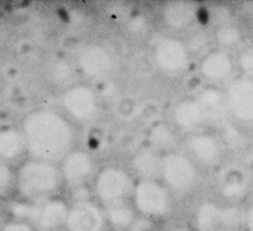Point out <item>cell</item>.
I'll use <instances>...</instances> for the list:
<instances>
[{
	"instance_id": "obj_1",
	"label": "cell",
	"mask_w": 253,
	"mask_h": 231,
	"mask_svg": "<svg viewBox=\"0 0 253 231\" xmlns=\"http://www.w3.org/2000/svg\"><path fill=\"white\" fill-rule=\"evenodd\" d=\"M22 133L31 158L59 164L76 148L77 130L70 119L58 110L39 109L23 120Z\"/></svg>"
},
{
	"instance_id": "obj_2",
	"label": "cell",
	"mask_w": 253,
	"mask_h": 231,
	"mask_svg": "<svg viewBox=\"0 0 253 231\" xmlns=\"http://www.w3.org/2000/svg\"><path fill=\"white\" fill-rule=\"evenodd\" d=\"M16 187L27 202L39 203L57 196L63 187L58 164L31 158L19 168Z\"/></svg>"
},
{
	"instance_id": "obj_3",
	"label": "cell",
	"mask_w": 253,
	"mask_h": 231,
	"mask_svg": "<svg viewBox=\"0 0 253 231\" xmlns=\"http://www.w3.org/2000/svg\"><path fill=\"white\" fill-rule=\"evenodd\" d=\"M136 178L131 171L117 164L98 168L90 184L93 199L102 207H109L131 200Z\"/></svg>"
},
{
	"instance_id": "obj_4",
	"label": "cell",
	"mask_w": 253,
	"mask_h": 231,
	"mask_svg": "<svg viewBox=\"0 0 253 231\" xmlns=\"http://www.w3.org/2000/svg\"><path fill=\"white\" fill-rule=\"evenodd\" d=\"M202 169L183 150L167 153L162 156L161 180L174 196H185L200 185Z\"/></svg>"
},
{
	"instance_id": "obj_5",
	"label": "cell",
	"mask_w": 253,
	"mask_h": 231,
	"mask_svg": "<svg viewBox=\"0 0 253 231\" xmlns=\"http://www.w3.org/2000/svg\"><path fill=\"white\" fill-rule=\"evenodd\" d=\"M129 202L139 218L155 223L170 217L174 210V195L161 180H136Z\"/></svg>"
},
{
	"instance_id": "obj_6",
	"label": "cell",
	"mask_w": 253,
	"mask_h": 231,
	"mask_svg": "<svg viewBox=\"0 0 253 231\" xmlns=\"http://www.w3.org/2000/svg\"><path fill=\"white\" fill-rule=\"evenodd\" d=\"M194 57L185 40L176 35H165L152 48V62L156 69L169 77H180L190 70Z\"/></svg>"
},
{
	"instance_id": "obj_7",
	"label": "cell",
	"mask_w": 253,
	"mask_h": 231,
	"mask_svg": "<svg viewBox=\"0 0 253 231\" xmlns=\"http://www.w3.org/2000/svg\"><path fill=\"white\" fill-rule=\"evenodd\" d=\"M62 113L77 124L94 122L100 113L97 92L88 83H72L63 89L59 98Z\"/></svg>"
},
{
	"instance_id": "obj_8",
	"label": "cell",
	"mask_w": 253,
	"mask_h": 231,
	"mask_svg": "<svg viewBox=\"0 0 253 231\" xmlns=\"http://www.w3.org/2000/svg\"><path fill=\"white\" fill-rule=\"evenodd\" d=\"M230 122L253 130V79L237 76L224 88Z\"/></svg>"
},
{
	"instance_id": "obj_9",
	"label": "cell",
	"mask_w": 253,
	"mask_h": 231,
	"mask_svg": "<svg viewBox=\"0 0 253 231\" xmlns=\"http://www.w3.org/2000/svg\"><path fill=\"white\" fill-rule=\"evenodd\" d=\"M182 149L201 169H214L221 167L226 154L218 134L208 130L185 137Z\"/></svg>"
},
{
	"instance_id": "obj_10",
	"label": "cell",
	"mask_w": 253,
	"mask_h": 231,
	"mask_svg": "<svg viewBox=\"0 0 253 231\" xmlns=\"http://www.w3.org/2000/svg\"><path fill=\"white\" fill-rule=\"evenodd\" d=\"M198 73L205 81V85L225 88L239 76L234 55L213 48L198 61Z\"/></svg>"
},
{
	"instance_id": "obj_11",
	"label": "cell",
	"mask_w": 253,
	"mask_h": 231,
	"mask_svg": "<svg viewBox=\"0 0 253 231\" xmlns=\"http://www.w3.org/2000/svg\"><path fill=\"white\" fill-rule=\"evenodd\" d=\"M58 167L63 185L69 189L90 185L98 171L96 158L92 153L78 146L61 160Z\"/></svg>"
},
{
	"instance_id": "obj_12",
	"label": "cell",
	"mask_w": 253,
	"mask_h": 231,
	"mask_svg": "<svg viewBox=\"0 0 253 231\" xmlns=\"http://www.w3.org/2000/svg\"><path fill=\"white\" fill-rule=\"evenodd\" d=\"M74 68L89 81L107 79L115 69V57L105 45L88 44L78 50Z\"/></svg>"
},
{
	"instance_id": "obj_13",
	"label": "cell",
	"mask_w": 253,
	"mask_h": 231,
	"mask_svg": "<svg viewBox=\"0 0 253 231\" xmlns=\"http://www.w3.org/2000/svg\"><path fill=\"white\" fill-rule=\"evenodd\" d=\"M65 231H109L104 207L94 199L70 203Z\"/></svg>"
},
{
	"instance_id": "obj_14",
	"label": "cell",
	"mask_w": 253,
	"mask_h": 231,
	"mask_svg": "<svg viewBox=\"0 0 253 231\" xmlns=\"http://www.w3.org/2000/svg\"><path fill=\"white\" fill-rule=\"evenodd\" d=\"M170 118V123L176 128V131L185 134L186 137L202 131L206 126L204 110L195 96H187L176 100L171 107Z\"/></svg>"
},
{
	"instance_id": "obj_15",
	"label": "cell",
	"mask_w": 253,
	"mask_h": 231,
	"mask_svg": "<svg viewBox=\"0 0 253 231\" xmlns=\"http://www.w3.org/2000/svg\"><path fill=\"white\" fill-rule=\"evenodd\" d=\"M251 191L249 173L245 169H229L219 178L217 185L218 200L224 204L244 206Z\"/></svg>"
},
{
	"instance_id": "obj_16",
	"label": "cell",
	"mask_w": 253,
	"mask_h": 231,
	"mask_svg": "<svg viewBox=\"0 0 253 231\" xmlns=\"http://www.w3.org/2000/svg\"><path fill=\"white\" fill-rule=\"evenodd\" d=\"M201 107L204 110L206 126H211L218 130L221 126L229 122L226 100H225L224 88L205 85L195 95Z\"/></svg>"
},
{
	"instance_id": "obj_17",
	"label": "cell",
	"mask_w": 253,
	"mask_h": 231,
	"mask_svg": "<svg viewBox=\"0 0 253 231\" xmlns=\"http://www.w3.org/2000/svg\"><path fill=\"white\" fill-rule=\"evenodd\" d=\"M70 203L58 196L38 203L35 229L38 231H58L65 227Z\"/></svg>"
},
{
	"instance_id": "obj_18",
	"label": "cell",
	"mask_w": 253,
	"mask_h": 231,
	"mask_svg": "<svg viewBox=\"0 0 253 231\" xmlns=\"http://www.w3.org/2000/svg\"><path fill=\"white\" fill-rule=\"evenodd\" d=\"M161 165V153L146 145L132 154L128 169L136 180H159Z\"/></svg>"
},
{
	"instance_id": "obj_19",
	"label": "cell",
	"mask_w": 253,
	"mask_h": 231,
	"mask_svg": "<svg viewBox=\"0 0 253 231\" xmlns=\"http://www.w3.org/2000/svg\"><path fill=\"white\" fill-rule=\"evenodd\" d=\"M224 203L214 199H204L195 206L191 218V229L194 231H215L222 229Z\"/></svg>"
},
{
	"instance_id": "obj_20",
	"label": "cell",
	"mask_w": 253,
	"mask_h": 231,
	"mask_svg": "<svg viewBox=\"0 0 253 231\" xmlns=\"http://www.w3.org/2000/svg\"><path fill=\"white\" fill-rule=\"evenodd\" d=\"M198 10L193 3L175 1L167 3L162 8V20L167 29L172 31H186L191 29L197 20Z\"/></svg>"
},
{
	"instance_id": "obj_21",
	"label": "cell",
	"mask_w": 253,
	"mask_h": 231,
	"mask_svg": "<svg viewBox=\"0 0 253 231\" xmlns=\"http://www.w3.org/2000/svg\"><path fill=\"white\" fill-rule=\"evenodd\" d=\"M147 146L167 154L180 148V134L170 122H156L147 130Z\"/></svg>"
},
{
	"instance_id": "obj_22",
	"label": "cell",
	"mask_w": 253,
	"mask_h": 231,
	"mask_svg": "<svg viewBox=\"0 0 253 231\" xmlns=\"http://www.w3.org/2000/svg\"><path fill=\"white\" fill-rule=\"evenodd\" d=\"M213 44L214 48L222 49L229 53L236 55L245 42V34L240 26H237L233 22H226L222 25H217L215 29L211 33Z\"/></svg>"
},
{
	"instance_id": "obj_23",
	"label": "cell",
	"mask_w": 253,
	"mask_h": 231,
	"mask_svg": "<svg viewBox=\"0 0 253 231\" xmlns=\"http://www.w3.org/2000/svg\"><path fill=\"white\" fill-rule=\"evenodd\" d=\"M104 212L109 231H126L139 219L131 202L104 207Z\"/></svg>"
},
{
	"instance_id": "obj_24",
	"label": "cell",
	"mask_w": 253,
	"mask_h": 231,
	"mask_svg": "<svg viewBox=\"0 0 253 231\" xmlns=\"http://www.w3.org/2000/svg\"><path fill=\"white\" fill-rule=\"evenodd\" d=\"M26 150V141L22 130L5 127L0 130V158L1 161H12L19 158Z\"/></svg>"
},
{
	"instance_id": "obj_25",
	"label": "cell",
	"mask_w": 253,
	"mask_h": 231,
	"mask_svg": "<svg viewBox=\"0 0 253 231\" xmlns=\"http://www.w3.org/2000/svg\"><path fill=\"white\" fill-rule=\"evenodd\" d=\"M219 130V138L222 141L225 150L228 152H241L245 149L247 143H248V138L245 134V130L241 128L233 122H226L224 126H221Z\"/></svg>"
},
{
	"instance_id": "obj_26",
	"label": "cell",
	"mask_w": 253,
	"mask_h": 231,
	"mask_svg": "<svg viewBox=\"0 0 253 231\" xmlns=\"http://www.w3.org/2000/svg\"><path fill=\"white\" fill-rule=\"evenodd\" d=\"M187 48H189L190 53L193 57H202L204 55H206L209 50H211V44H213V38H211V34H209L206 30L200 29L191 31L189 35V38L185 40Z\"/></svg>"
},
{
	"instance_id": "obj_27",
	"label": "cell",
	"mask_w": 253,
	"mask_h": 231,
	"mask_svg": "<svg viewBox=\"0 0 253 231\" xmlns=\"http://www.w3.org/2000/svg\"><path fill=\"white\" fill-rule=\"evenodd\" d=\"M237 73L244 77L253 79V44L244 45L243 48L234 55Z\"/></svg>"
},
{
	"instance_id": "obj_28",
	"label": "cell",
	"mask_w": 253,
	"mask_h": 231,
	"mask_svg": "<svg viewBox=\"0 0 253 231\" xmlns=\"http://www.w3.org/2000/svg\"><path fill=\"white\" fill-rule=\"evenodd\" d=\"M10 210L16 221L27 222L30 225H35L37 214H38V203L33 202H14L11 203ZM35 227V226H34Z\"/></svg>"
},
{
	"instance_id": "obj_29",
	"label": "cell",
	"mask_w": 253,
	"mask_h": 231,
	"mask_svg": "<svg viewBox=\"0 0 253 231\" xmlns=\"http://www.w3.org/2000/svg\"><path fill=\"white\" fill-rule=\"evenodd\" d=\"M14 182V174L11 172L7 163L0 160V195H4L10 191L11 185Z\"/></svg>"
},
{
	"instance_id": "obj_30",
	"label": "cell",
	"mask_w": 253,
	"mask_h": 231,
	"mask_svg": "<svg viewBox=\"0 0 253 231\" xmlns=\"http://www.w3.org/2000/svg\"><path fill=\"white\" fill-rule=\"evenodd\" d=\"M243 231H253V202L244 204Z\"/></svg>"
},
{
	"instance_id": "obj_31",
	"label": "cell",
	"mask_w": 253,
	"mask_h": 231,
	"mask_svg": "<svg viewBox=\"0 0 253 231\" xmlns=\"http://www.w3.org/2000/svg\"><path fill=\"white\" fill-rule=\"evenodd\" d=\"M1 231H38L33 225H30L27 222L22 221H12L8 222L4 227L1 229Z\"/></svg>"
},
{
	"instance_id": "obj_32",
	"label": "cell",
	"mask_w": 253,
	"mask_h": 231,
	"mask_svg": "<svg viewBox=\"0 0 253 231\" xmlns=\"http://www.w3.org/2000/svg\"><path fill=\"white\" fill-rule=\"evenodd\" d=\"M70 66H69L66 62H58V64H55L54 66V70H53V77L55 80H58V81H66L69 80V76H70Z\"/></svg>"
},
{
	"instance_id": "obj_33",
	"label": "cell",
	"mask_w": 253,
	"mask_h": 231,
	"mask_svg": "<svg viewBox=\"0 0 253 231\" xmlns=\"http://www.w3.org/2000/svg\"><path fill=\"white\" fill-rule=\"evenodd\" d=\"M155 222L148 221L144 218H139L128 230L126 231H155Z\"/></svg>"
},
{
	"instance_id": "obj_34",
	"label": "cell",
	"mask_w": 253,
	"mask_h": 231,
	"mask_svg": "<svg viewBox=\"0 0 253 231\" xmlns=\"http://www.w3.org/2000/svg\"><path fill=\"white\" fill-rule=\"evenodd\" d=\"M162 231H194V230H193L190 226H180V225H178V226L167 227V229H165V230H162Z\"/></svg>"
},
{
	"instance_id": "obj_35",
	"label": "cell",
	"mask_w": 253,
	"mask_h": 231,
	"mask_svg": "<svg viewBox=\"0 0 253 231\" xmlns=\"http://www.w3.org/2000/svg\"><path fill=\"white\" fill-rule=\"evenodd\" d=\"M215 231H241V230H229V229H219V230Z\"/></svg>"
},
{
	"instance_id": "obj_36",
	"label": "cell",
	"mask_w": 253,
	"mask_h": 231,
	"mask_svg": "<svg viewBox=\"0 0 253 231\" xmlns=\"http://www.w3.org/2000/svg\"><path fill=\"white\" fill-rule=\"evenodd\" d=\"M251 142H252L253 145V130H252V135H251Z\"/></svg>"
},
{
	"instance_id": "obj_37",
	"label": "cell",
	"mask_w": 253,
	"mask_h": 231,
	"mask_svg": "<svg viewBox=\"0 0 253 231\" xmlns=\"http://www.w3.org/2000/svg\"><path fill=\"white\" fill-rule=\"evenodd\" d=\"M0 217H1V210H0Z\"/></svg>"
}]
</instances>
